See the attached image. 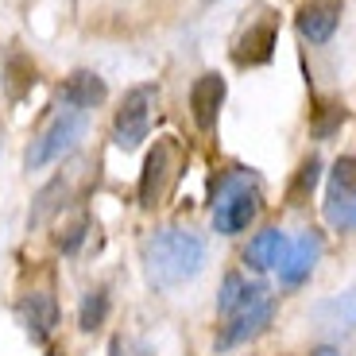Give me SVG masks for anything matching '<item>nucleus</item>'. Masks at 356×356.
I'll list each match as a JSON object with an SVG mask.
<instances>
[{
	"mask_svg": "<svg viewBox=\"0 0 356 356\" xmlns=\"http://www.w3.org/2000/svg\"><path fill=\"white\" fill-rule=\"evenodd\" d=\"M337 19H341L337 4H306L298 12V31L310 43H330V35L337 31Z\"/></svg>",
	"mask_w": 356,
	"mask_h": 356,
	"instance_id": "2eb2a0df",
	"label": "nucleus"
},
{
	"mask_svg": "<svg viewBox=\"0 0 356 356\" xmlns=\"http://www.w3.org/2000/svg\"><path fill=\"white\" fill-rule=\"evenodd\" d=\"M81 132H86V113H78V108H63V113L47 124V132L39 136L31 147H27L24 167L27 170H39V167H47V163L63 159L66 152H74V147H78Z\"/></svg>",
	"mask_w": 356,
	"mask_h": 356,
	"instance_id": "39448f33",
	"label": "nucleus"
},
{
	"mask_svg": "<svg viewBox=\"0 0 356 356\" xmlns=\"http://www.w3.org/2000/svg\"><path fill=\"white\" fill-rule=\"evenodd\" d=\"M4 70H8V93H12V101H19L27 89L35 86V66L27 63L24 54H12Z\"/></svg>",
	"mask_w": 356,
	"mask_h": 356,
	"instance_id": "a211bd4d",
	"label": "nucleus"
},
{
	"mask_svg": "<svg viewBox=\"0 0 356 356\" xmlns=\"http://www.w3.org/2000/svg\"><path fill=\"white\" fill-rule=\"evenodd\" d=\"M310 356H341V353H337V348H330V345H321V348H314Z\"/></svg>",
	"mask_w": 356,
	"mask_h": 356,
	"instance_id": "4be33fe9",
	"label": "nucleus"
},
{
	"mask_svg": "<svg viewBox=\"0 0 356 356\" xmlns=\"http://www.w3.org/2000/svg\"><path fill=\"white\" fill-rule=\"evenodd\" d=\"M318 182H321V159H318V155H310V159L298 163V170H294V178H291V186H286V205H291V209L306 205Z\"/></svg>",
	"mask_w": 356,
	"mask_h": 356,
	"instance_id": "dca6fc26",
	"label": "nucleus"
},
{
	"mask_svg": "<svg viewBox=\"0 0 356 356\" xmlns=\"http://www.w3.org/2000/svg\"><path fill=\"white\" fill-rule=\"evenodd\" d=\"M86 232H89V217H78V221H74L70 229L58 236V248H63V252H78V244H81V236H86Z\"/></svg>",
	"mask_w": 356,
	"mask_h": 356,
	"instance_id": "aec40b11",
	"label": "nucleus"
},
{
	"mask_svg": "<svg viewBox=\"0 0 356 356\" xmlns=\"http://www.w3.org/2000/svg\"><path fill=\"white\" fill-rule=\"evenodd\" d=\"M108 356H124V341H120V337L108 341Z\"/></svg>",
	"mask_w": 356,
	"mask_h": 356,
	"instance_id": "412c9836",
	"label": "nucleus"
},
{
	"mask_svg": "<svg viewBox=\"0 0 356 356\" xmlns=\"http://www.w3.org/2000/svg\"><path fill=\"white\" fill-rule=\"evenodd\" d=\"M19 321H24V330L31 333V341L43 345V341L54 333V325H58V302H54V294H47V291L24 294V302H19Z\"/></svg>",
	"mask_w": 356,
	"mask_h": 356,
	"instance_id": "9b49d317",
	"label": "nucleus"
},
{
	"mask_svg": "<svg viewBox=\"0 0 356 356\" xmlns=\"http://www.w3.org/2000/svg\"><path fill=\"white\" fill-rule=\"evenodd\" d=\"M63 194H66V178H51V182L39 190V197H35V205H31V217H27V221L43 225L47 217H51V209H58V202H54V197H63Z\"/></svg>",
	"mask_w": 356,
	"mask_h": 356,
	"instance_id": "6ab92c4d",
	"label": "nucleus"
},
{
	"mask_svg": "<svg viewBox=\"0 0 356 356\" xmlns=\"http://www.w3.org/2000/svg\"><path fill=\"white\" fill-rule=\"evenodd\" d=\"M275 43H279V31L271 19H259V24H248L236 47H232V63L236 66H264L271 63V54H275Z\"/></svg>",
	"mask_w": 356,
	"mask_h": 356,
	"instance_id": "9d476101",
	"label": "nucleus"
},
{
	"mask_svg": "<svg viewBox=\"0 0 356 356\" xmlns=\"http://www.w3.org/2000/svg\"><path fill=\"white\" fill-rule=\"evenodd\" d=\"M271 318H275V302H271V294H267V298H259L256 306L241 310L229 325H225L221 337H217V348H232V345H244V341L259 337V333L271 325Z\"/></svg>",
	"mask_w": 356,
	"mask_h": 356,
	"instance_id": "1a4fd4ad",
	"label": "nucleus"
},
{
	"mask_svg": "<svg viewBox=\"0 0 356 356\" xmlns=\"http://www.w3.org/2000/svg\"><path fill=\"white\" fill-rule=\"evenodd\" d=\"M325 225L330 229H348L356 225V159L341 155L330 170V186H325Z\"/></svg>",
	"mask_w": 356,
	"mask_h": 356,
	"instance_id": "423d86ee",
	"label": "nucleus"
},
{
	"mask_svg": "<svg viewBox=\"0 0 356 356\" xmlns=\"http://www.w3.org/2000/svg\"><path fill=\"white\" fill-rule=\"evenodd\" d=\"M225 93H229V86H225L221 74H202V78L190 86V113H194V124L202 128V132H213L217 128Z\"/></svg>",
	"mask_w": 356,
	"mask_h": 356,
	"instance_id": "0eeeda50",
	"label": "nucleus"
},
{
	"mask_svg": "<svg viewBox=\"0 0 356 356\" xmlns=\"http://www.w3.org/2000/svg\"><path fill=\"white\" fill-rule=\"evenodd\" d=\"M155 105H159V86H136V89H128L124 101H120V108H116V116H113V140H116V147L136 152V147L147 140Z\"/></svg>",
	"mask_w": 356,
	"mask_h": 356,
	"instance_id": "20e7f679",
	"label": "nucleus"
},
{
	"mask_svg": "<svg viewBox=\"0 0 356 356\" xmlns=\"http://www.w3.org/2000/svg\"><path fill=\"white\" fill-rule=\"evenodd\" d=\"M283 248H286L283 229H264V232H256V236L248 241L244 264H248L252 271H267V267H279V259H283Z\"/></svg>",
	"mask_w": 356,
	"mask_h": 356,
	"instance_id": "4468645a",
	"label": "nucleus"
},
{
	"mask_svg": "<svg viewBox=\"0 0 356 356\" xmlns=\"http://www.w3.org/2000/svg\"><path fill=\"white\" fill-rule=\"evenodd\" d=\"M205 264V241L186 229H159L143 241V267L155 286H178Z\"/></svg>",
	"mask_w": 356,
	"mask_h": 356,
	"instance_id": "f257e3e1",
	"label": "nucleus"
},
{
	"mask_svg": "<svg viewBox=\"0 0 356 356\" xmlns=\"http://www.w3.org/2000/svg\"><path fill=\"white\" fill-rule=\"evenodd\" d=\"M182 170H186V147H182L175 136L155 140V147L147 152L143 170H140V205L143 209H155V205L167 202V197L175 194Z\"/></svg>",
	"mask_w": 356,
	"mask_h": 356,
	"instance_id": "7ed1b4c3",
	"label": "nucleus"
},
{
	"mask_svg": "<svg viewBox=\"0 0 356 356\" xmlns=\"http://www.w3.org/2000/svg\"><path fill=\"white\" fill-rule=\"evenodd\" d=\"M47 356H66V353H63V348H51V353H47Z\"/></svg>",
	"mask_w": 356,
	"mask_h": 356,
	"instance_id": "5701e85b",
	"label": "nucleus"
},
{
	"mask_svg": "<svg viewBox=\"0 0 356 356\" xmlns=\"http://www.w3.org/2000/svg\"><path fill=\"white\" fill-rule=\"evenodd\" d=\"M140 356H155V353H152V348H140Z\"/></svg>",
	"mask_w": 356,
	"mask_h": 356,
	"instance_id": "b1692460",
	"label": "nucleus"
},
{
	"mask_svg": "<svg viewBox=\"0 0 356 356\" xmlns=\"http://www.w3.org/2000/svg\"><path fill=\"white\" fill-rule=\"evenodd\" d=\"M259 213V182L248 170H225L213 178V229L225 236L244 232Z\"/></svg>",
	"mask_w": 356,
	"mask_h": 356,
	"instance_id": "f03ea898",
	"label": "nucleus"
},
{
	"mask_svg": "<svg viewBox=\"0 0 356 356\" xmlns=\"http://www.w3.org/2000/svg\"><path fill=\"white\" fill-rule=\"evenodd\" d=\"M105 321H108V291H105V286H93V291L81 298L78 325H81L86 333H97Z\"/></svg>",
	"mask_w": 356,
	"mask_h": 356,
	"instance_id": "f3484780",
	"label": "nucleus"
},
{
	"mask_svg": "<svg viewBox=\"0 0 356 356\" xmlns=\"http://www.w3.org/2000/svg\"><path fill=\"white\" fill-rule=\"evenodd\" d=\"M321 256V236L318 232H302L298 241H291L283 248V259H279V279H283L286 286H298L310 279L314 264H318Z\"/></svg>",
	"mask_w": 356,
	"mask_h": 356,
	"instance_id": "6e6552de",
	"label": "nucleus"
},
{
	"mask_svg": "<svg viewBox=\"0 0 356 356\" xmlns=\"http://www.w3.org/2000/svg\"><path fill=\"white\" fill-rule=\"evenodd\" d=\"M63 101L70 108H78V113H86V108H93V105L105 101V81H101L93 70H74L70 78H66V86H63Z\"/></svg>",
	"mask_w": 356,
	"mask_h": 356,
	"instance_id": "ddd939ff",
	"label": "nucleus"
},
{
	"mask_svg": "<svg viewBox=\"0 0 356 356\" xmlns=\"http://www.w3.org/2000/svg\"><path fill=\"white\" fill-rule=\"evenodd\" d=\"M259 298H267V286L264 283H248V279L241 275V271H229L221 283V298H217V310L225 314V318H236L241 310H248V306H256Z\"/></svg>",
	"mask_w": 356,
	"mask_h": 356,
	"instance_id": "f8f14e48",
	"label": "nucleus"
}]
</instances>
